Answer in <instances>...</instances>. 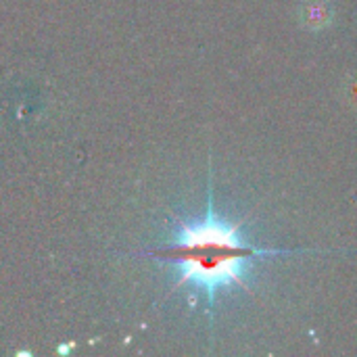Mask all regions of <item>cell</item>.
Segmentation results:
<instances>
[{"label": "cell", "instance_id": "1", "mask_svg": "<svg viewBox=\"0 0 357 357\" xmlns=\"http://www.w3.org/2000/svg\"><path fill=\"white\" fill-rule=\"evenodd\" d=\"M207 211L201 220L180 222L169 245L151 251L159 261L178 266L180 278L174 289L192 287L209 305L215 295L232 284L249 289L247 266L261 257L293 255L307 249H259L241 234V224L226 222L215 213L211 184L207 188Z\"/></svg>", "mask_w": 357, "mask_h": 357}, {"label": "cell", "instance_id": "2", "mask_svg": "<svg viewBox=\"0 0 357 357\" xmlns=\"http://www.w3.org/2000/svg\"><path fill=\"white\" fill-rule=\"evenodd\" d=\"M333 21V6L328 0H307L301 6V23L307 29H322Z\"/></svg>", "mask_w": 357, "mask_h": 357}, {"label": "cell", "instance_id": "3", "mask_svg": "<svg viewBox=\"0 0 357 357\" xmlns=\"http://www.w3.org/2000/svg\"><path fill=\"white\" fill-rule=\"evenodd\" d=\"M343 96H345V100L357 109V73L354 75H349L347 79H345V84H343Z\"/></svg>", "mask_w": 357, "mask_h": 357}]
</instances>
